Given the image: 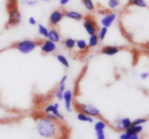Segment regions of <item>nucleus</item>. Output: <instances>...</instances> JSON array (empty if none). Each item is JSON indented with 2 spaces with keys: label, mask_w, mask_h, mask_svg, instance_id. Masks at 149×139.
Returning <instances> with one entry per match:
<instances>
[{
  "label": "nucleus",
  "mask_w": 149,
  "mask_h": 139,
  "mask_svg": "<svg viewBox=\"0 0 149 139\" xmlns=\"http://www.w3.org/2000/svg\"><path fill=\"white\" fill-rule=\"evenodd\" d=\"M58 120H49L47 117L40 119L37 122V131L39 134L45 138L64 139L65 137L64 127L57 122Z\"/></svg>",
  "instance_id": "obj_1"
},
{
  "label": "nucleus",
  "mask_w": 149,
  "mask_h": 139,
  "mask_svg": "<svg viewBox=\"0 0 149 139\" xmlns=\"http://www.w3.org/2000/svg\"><path fill=\"white\" fill-rule=\"evenodd\" d=\"M7 9L8 12V20L7 23V27H14L20 24L21 22V14L18 10L17 1L7 0Z\"/></svg>",
  "instance_id": "obj_2"
},
{
  "label": "nucleus",
  "mask_w": 149,
  "mask_h": 139,
  "mask_svg": "<svg viewBox=\"0 0 149 139\" xmlns=\"http://www.w3.org/2000/svg\"><path fill=\"white\" fill-rule=\"evenodd\" d=\"M74 107L78 112L84 113V114L90 116V117H99V118L103 120V117L100 114V110L94 106L90 105V104H81V103L76 101V102H74Z\"/></svg>",
  "instance_id": "obj_3"
},
{
  "label": "nucleus",
  "mask_w": 149,
  "mask_h": 139,
  "mask_svg": "<svg viewBox=\"0 0 149 139\" xmlns=\"http://www.w3.org/2000/svg\"><path fill=\"white\" fill-rule=\"evenodd\" d=\"M42 42L32 40H23L15 43L14 47L23 54H29L34 50L37 46H40Z\"/></svg>",
  "instance_id": "obj_4"
},
{
  "label": "nucleus",
  "mask_w": 149,
  "mask_h": 139,
  "mask_svg": "<svg viewBox=\"0 0 149 139\" xmlns=\"http://www.w3.org/2000/svg\"><path fill=\"white\" fill-rule=\"evenodd\" d=\"M83 26L85 28L86 31L90 36L93 34H96L98 30V26L95 19L91 15H87L84 18Z\"/></svg>",
  "instance_id": "obj_5"
},
{
  "label": "nucleus",
  "mask_w": 149,
  "mask_h": 139,
  "mask_svg": "<svg viewBox=\"0 0 149 139\" xmlns=\"http://www.w3.org/2000/svg\"><path fill=\"white\" fill-rule=\"evenodd\" d=\"M65 12L63 10H55L52 12L49 16V23L52 25H57L65 16Z\"/></svg>",
  "instance_id": "obj_6"
},
{
  "label": "nucleus",
  "mask_w": 149,
  "mask_h": 139,
  "mask_svg": "<svg viewBox=\"0 0 149 139\" xmlns=\"http://www.w3.org/2000/svg\"><path fill=\"white\" fill-rule=\"evenodd\" d=\"M41 51L42 52L45 54L52 53L56 49V45L54 42L51 41L49 40H47L45 41L42 42V44L40 45Z\"/></svg>",
  "instance_id": "obj_7"
},
{
  "label": "nucleus",
  "mask_w": 149,
  "mask_h": 139,
  "mask_svg": "<svg viewBox=\"0 0 149 139\" xmlns=\"http://www.w3.org/2000/svg\"><path fill=\"white\" fill-rule=\"evenodd\" d=\"M73 98V93L71 90H65L63 92V98L65 101V109L68 111H71V101Z\"/></svg>",
  "instance_id": "obj_8"
},
{
  "label": "nucleus",
  "mask_w": 149,
  "mask_h": 139,
  "mask_svg": "<svg viewBox=\"0 0 149 139\" xmlns=\"http://www.w3.org/2000/svg\"><path fill=\"white\" fill-rule=\"evenodd\" d=\"M116 18V15L114 13H108L101 20V24L103 27L109 28L111 26L112 23H113Z\"/></svg>",
  "instance_id": "obj_9"
},
{
  "label": "nucleus",
  "mask_w": 149,
  "mask_h": 139,
  "mask_svg": "<svg viewBox=\"0 0 149 139\" xmlns=\"http://www.w3.org/2000/svg\"><path fill=\"white\" fill-rule=\"evenodd\" d=\"M119 52V48L114 46H106L102 49L101 52L108 56H113Z\"/></svg>",
  "instance_id": "obj_10"
},
{
  "label": "nucleus",
  "mask_w": 149,
  "mask_h": 139,
  "mask_svg": "<svg viewBox=\"0 0 149 139\" xmlns=\"http://www.w3.org/2000/svg\"><path fill=\"white\" fill-rule=\"evenodd\" d=\"M132 125V121L130 120V119L127 118H124L122 120H119L117 122V125H116V127H117L119 130H127L128 127H130Z\"/></svg>",
  "instance_id": "obj_11"
},
{
  "label": "nucleus",
  "mask_w": 149,
  "mask_h": 139,
  "mask_svg": "<svg viewBox=\"0 0 149 139\" xmlns=\"http://www.w3.org/2000/svg\"><path fill=\"white\" fill-rule=\"evenodd\" d=\"M47 38L49 41L54 42V43H58L61 41V36L55 29H51L49 30Z\"/></svg>",
  "instance_id": "obj_12"
},
{
  "label": "nucleus",
  "mask_w": 149,
  "mask_h": 139,
  "mask_svg": "<svg viewBox=\"0 0 149 139\" xmlns=\"http://www.w3.org/2000/svg\"><path fill=\"white\" fill-rule=\"evenodd\" d=\"M65 16L70 19L75 20H81L83 19V15L80 12L76 11H65Z\"/></svg>",
  "instance_id": "obj_13"
},
{
  "label": "nucleus",
  "mask_w": 149,
  "mask_h": 139,
  "mask_svg": "<svg viewBox=\"0 0 149 139\" xmlns=\"http://www.w3.org/2000/svg\"><path fill=\"white\" fill-rule=\"evenodd\" d=\"M143 127L141 125H131L130 127L127 129L125 133H127L129 136H130V135L132 134H138V133H141Z\"/></svg>",
  "instance_id": "obj_14"
},
{
  "label": "nucleus",
  "mask_w": 149,
  "mask_h": 139,
  "mask_svg": "<svg viewBox=\"0 0 149 139\" xmlns=\"http://www.w3.org/2000/svg\"><path fill=\"white\" fill-rule=\"evenodd\" d=\"M98 41H99V38H98V35L96 34H93L91 35L89 39V42H88V46L89 47H95V46H97L98 44Z\"/></svg>",
  "instance_id": "obj_15"
},
{
  "label": "nucleus",
  "mask_w": 149,
  "mask_h": 139,
  "mask_svg": "<svg viewBox=\"0 0 149 139\" xmlns=\"http://www.w3.org/2000/svg\"><path fill=\"white\" fill-rule=\"evenodd\" d=\"M77 119L79 120H80V121L82 122H93V119L90 116L87 115V114L81 112L78 113V114H77Z\"/></svg>",
  "instance_id": "obj_16"
},
{
  "label": "nucleus",
  "mask_w": 149,
  "mask_h": 139,
  "mask_svg": "<svg viewBox=\"0 0 149 139\" xmlns=\"http://www.w3.org/2000/svg\"><path fill=\"white\" fill-rule=\"evenodd\" d=\"M130 4L133 6H137V7H147L148 4H147L146 1L145 0H130Z\"/></svg>",
  "instance_id": "obj_17"
},
{
  "label": "nucleus",
  "mask_w": 149,
  "mask_h": 139,
  "mask_svg": "<svg viewBox=\"0 0 149 139\" xmlns=\"http://www.w3.org/2000/svg\"><path fill=\"white\" fill-rule=\"evenodd\" d=\"M76 46H77V48H78L79 50L81 51L86 50V49L88 48V45H87V42L84 40H83V39L76 41Z\"/></svg>",
  "instance_id": "obj_18"
},
{
  "label": "nucleus",
  "mask_w": 149,
  "mask_h": 139,
  "mask_svg": "<svg viewBox=\"0 0 149 139\" xmlns=\"http://www.w3.org/2000/svg\"><path fill=\"white\" fill-rule=\"evenodd\" d=\"M57 59H58V62L61 64H62L65 67H69V62H68V59H66V57H65V56H63V55L62 54L57 55Z\"/></svg>",
  "instance_id": "obj_19"
},
{
  "label": "nucleus",
  "mask_w": 149,
  "mask_h": 139,
  "mask_svg": "<svg viewBox=\"0 0 149 139\" xmlns=\"http://www.w3.org/2000/svg\"><path fill=\"white\" fill-rule=\"evenodd\" d=\"M38 31H39V34H40L41 36H42L45 38H47L49 30H48L46 27H45L42 24L38 25Z\"/></svg>",
  "instance_id": "obj_20"
},
{
  "label": "nucleus",
  "mask_w": 149,
  "mask_h": 139,
  "mask_svg": "<svg viewBox=\"0 0 149 139\" xmlns=\"http://www.w3.org/2000/svg\"><path fill=\"white\" fill-rule=\"evenodd\" d=\"M65 46L68 49H72L76 46V41L73 39H67L64 41Z\"/></svg>",
  "instance_id": "obj_21"
},
{
  "label": "nucleus",
  "mask_w": 149,
  "mask_h": 139,
  "mask_svg": "<svg viewBox=\"0 0 149 139\" xmlns=\"http://www.w3.org/2000/svg\"><path fill=\"white\" fill-rule=\"evenodd\" d=\"M84 7L88 10L89 11H93L95 10V5L92 0H82Z\"/></svg>",
  "instance_id": "obj_22"
},
{
  "label": "nucleus",
  "mask_w": 149,
  "mask_h": 139,
  "mask_svg": "<svg viewBox=\"0 0 149 139\" xmlns=\"http://www.w3.org/2000/svg\"><path fill=\"white\" fill-rule=\"evenodd\" d=\"M108 32V28L106 27H102L100 29V31H99V35H98V38L99 40L100 41H103L106 38V34H107Z\"/></svg>",
  "instance_id": "obj_23"
},
{
  "label": "nucleus",
  "mask_w": 149,
  "mask_h": 139,
  "mask_svg": "<svg viewBox=\"0 0 149 139\" xmlns=\"http://www.w3.org/2000/svg\"><path fill=\"white\" fill-rule=\"evenodd\" d=\"M106 125L103 121H99L95 123V131H99V130H103L106 127Z\"/></svg>",
  "instance_id": "obj_24"
},
{
  "label": "nucleus",
  "mask_w": 149,
  "mask_h": 139,
  "mask_svg": "<svg viewBox=\"0 0 149 139\" xmlns=\"http://www.w3.org/2000/svg\"><path fill=\"white\" fill-rule=\"evenodd\" d=\"M148 121L146 118H140L138 120H134L133 122H132V125H141L143 123H145Z\"/></svg>",
  "instance_id": "obj_25"
},
{
  "label": "nucleus",
  "mask_w": 149,
  "mask_h": 139,
  "mask_svg": "<svg viewBox=\"0 0 149 139\" xmlns=\"http://www.w3.org/2000/svg\"><path fill=\"white\" fill-rule=\"evenodd\" d=\"M119 4V0H109V6L110 8L114 9L116 7H118Z\"/></svg>",
  "instance_id": "obj_26"
},
{
  "label": "nucleus",
  "mask_w": 149,
  "mask_h": 139,
  "mask_svg": "<svg viewBox=\"0 0 149 139\" xmlns=\"http://www.w3.org/2000/svg\"><path fill=\"white\" fill-rule=\"evenodd\" d=\"M55 96H56V98L58 100H63V92L57 89L56 93H55Z\"/></svg>",
  "instance_id": "obj_27"
},
{
  "label": "nucleus",
  "mask_w": 149,
  "mask_h": 139,
  "mask_svg": "<svg viewBox=\"0 0 149 139\" xmlns=\"http://www.w3.org/2000/svg\"><path fill=\"white\" fill-rule=\"evenodd\" d=\"M97 132V138L99 139H106V136H105L104 131L103 130H99V131Z\"/></svg>",
  "instance_id": "obj_28"
},
{
  "label": "nucleus",
  "mask_w": 149,
  "mask_h": 139,
  "mask_svg": "<svg viewBox=\"0 0 149 139\" xmlns=\"http://www.w3.org/2000/svg\"><path fill=\"white\" fill-rule=\"evenodd\" d=\"M53 110V104H49L45 107V112L51 113Z\"/></svg>",
  "instance_id": "obj_29"
},
{
  "label": "nucleus",
  "mask_w": 149,
  "mask_h": 139,
  "mask_svg": "<svg viewBox=\"0 0 149 139\" xmlns=\"http://www.w3.org/2000/svg\"><path fill=\"white\" fill-rule=\"evenodd\" d=\"M29 24L31 25H35L36 24V19L33 17H30L29 19Z\"/></svg>",
  "instance_id": "obj_30"
},
{
  "label": "nucleus",
  "mask_w": 149,
  "mask_h": 139,
  "mask_svg": "<svg viewBox=\"0 0 149 139\" xmlns=\"http://www.w3.org/2000/svg\"><path fill=\"white\" fill-rule=\"evenodd\" d=\"M67 78H68V76H67L66 75H65L64 76H63L62 78H61V79L60 80L59 85H63V84H65V81H66V80H67Z\"/></svg>",
  "instance_id": "obj_31"
},
{
  "label": "nucleus",
  "mask_w": 149,
  "mask_h": 139,
  "mask_svg": "<svg viewBox=\"0 0 149 139\" xmlns=\"http://www.w3.org/2000/svg\"><path fill=\"white\" fill-rule=\"evenodd\" d=\"M148 77V72H143V73L141 74V79H146Z\"/></svg>",
  "instance_id": "obj_32"
},
{
  "label": "nucleus",
  "mask_w": 149,
  "mask_h": 139,
  "mask_svg": "<svg viewBox=\"0 0 149 139\" xmlns=\"http://www.w3.org/2000/svg\"><path fill=\"white\" fill-rule=\"evenodd\" d=\"M36 3V1H33V0H26V4H27L28 5L33 6V5H34Z\"/></svg>",
  "instance_id": "obj_33"
},
{
  "label": "nucleus",
  "mask_w": 149,
  "mask_h": 139,
  "mask_svg": "<svg viewBox=\"0 0 149 139\" xmlns=\"http://www.w3.org/2000/svg\"><path fill=\"white\" fill-rule=\"evenodd\" d=\"M129 135L127 134V133H123V134H122L120 136V139H128V138H129Z\"/></svg>",
  "instance_id": "obj_34"
},
{
  "label": "nucleus",
  "mask_w": 149,
  "mask_h": 139,
  "mask_svg": "<svg viewBox=\"0 0 149 139\" xmlns=\"http://www.w3.org/2000/svg\"><path fill=\"white\" fill-rule=\"evenodd\" d=\"M128 139H139V138H138V134H132L129 136Z\"/></svg>",
  "instance_id": "obj_35"
},
{
  "label": "nucleus",
  "mask_w": 149,
  "mask_h": 139,
  "mask_svg": "<svg viewBox=\"0 0 149 139\" xmlns=\"http://www.w3.org/2000/svg\"><path fill=\"white\" fill-rule=\"evenodd\" d=\"M70 1H71V0H60V3H61V5L64 6V5H65L67 3L69 2Z\"/></svg>",
  "instance_id": "obj_36"
},
{
  "label": "nucleus",
  "mask_w": 149,
  "mask_h": 139,
  "mask_svg": "<svg viewBox=\"0 0 149 139\" xmlns=\"http://www.w3.org/2000/svg\"><path fill=\"white\" fill-rule=\"evenodd\" d=\"M8 1H17V0H8Z\"/></svg>",
  "instance_id": "obj_37"
},
{
  "label": "nucleus",
  "mask_w": 149,
  "mask_h": 139,
  "mask_svg": "<svg viewBox=\"0 0 149 139\" xmlns=\"http://www.w3.org/2000/svg\"><path fill=\"white\" fill-rule=\"evenodd\" d=\"M43 1H49V0H43Z\"/></svg>",
  "instance_id": "obj_38"
},
{
  "label": "nucleus",
  "mask_w": 149,
  "mask_h": 139,
  "mask_svg": "<svg viewBox=\"0 0 149 139\" xmlns=\"http://www.w3.org/2000/svg\"><path fill=\"white\" fill-rule=\"evenodd\" d=\"M97 139H99V138H97Z\"/></svg>",
  "instance_id": "obj_39"
}]
</instances>
